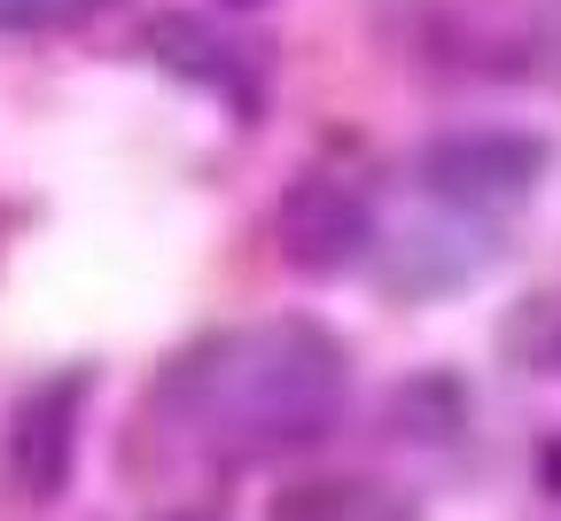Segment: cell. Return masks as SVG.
<instances>
[{
    "label": "cell",
    "instance_id": "obj_3",
    "mask_svg": "<svg viewBox=\"0 0 561 521\" xmlns=\"http://www.w3.org/2000/svg\"><path fill=\"white\" fill-rule=\"evenodd\" d=\"M87 397L94 374L87 366H62V374L32 382L9 413V436H0V475H9L16 498H55L79 467V428H87Z\"/></svg>",
    "mask_w": 561,
    "mask_h": 521
},
{
    "label": "cell",
    "instance_id": "obj_2",
    "mask_svg": "<svg viewBox=\"0 0 561 521\" xmlns=\"http://www.w3.org/2000/svg\"><path fill=\"white\" fill-rule=\"evenodd\" d=\"M421 187H430V202L460 210V218H500V210H523L546 180V140L538 132H445L421 148Z\"/></svg>",
    "mask_w": 561,
    "mask_h": 521
},
{
    "label": "cell",
    "instance_id": "obj_1",
    "mask_svg": "<svg viewBox=\"0 0 561 521\" xmlns=\"http://www.w3.org/2000/svg\"><path fill=\"white\" fill-rule=\"evenodd\" d=\"M351 397V350L320 320H250L203 335L157 374V413L210 460H273L328 436Z\"/></svg>",
    "mask_w": 561,
    "mask_h": 521
},
{
    "label": "cell",
    "instance_id": "obj_5",
    "mask_svg": "<svg viewBox=\"0 0 561 521\" xmlns=\"http://www.w3.org/2000/svg\"><path fill=\"white\" fill-rule=\"evenodd\" d=\"M483 257H491L483 227L460 218V210H445L430 227H405L398 242H382V280L398 296H445V288H468L483 273Z\"/></svg>",
    "mask_w": 561,
    "mask_h": 521
},
{
    "label": "cell",
    "instance_id": "obj_6",
    "mask_svg": "<svg viewBox=\"0 0 561 521\" xmlns=\"http://www.w3.org/2000/svg\"><path fill=\"white\" fill-rule=\"evenodd\" d=\"M219 9H265V0H219Z\"/></svg>",
    "mask_w": 561,
    "mask_h": 521
},
{
    "label": "cell",
    "instance_id": "obj_4",
    "mask_svg": "<svg viewBox=\"0 0 561 521\" xmlns=\"http://www.w3.org/2000/svg\"><path fill=\"white\" fill-rule=\"evenodd\" d=\"M273 234H280V257H289L297 273H351L367 250H375V202L335 180V172H305L289 195H280V218H273Z\"/></svg>",
    "mask_w": 561,
    "mask_h": 521
}]
</instances>
